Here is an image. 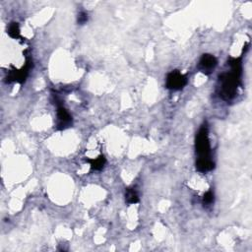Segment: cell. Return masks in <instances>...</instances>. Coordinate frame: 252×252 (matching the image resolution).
I'll use <instances>...</instances> for the list:
<instances>
[{"label":"cell","mask_w":252,"mask_h":252,"mask_svg":"<svg viewBox=\"0 0 252 252\" xmlns=\"http://www.w3.org/2000/svg\"><path fill=\"white\" fill-rule=\"evenodd\" d=\"M218 65V60L217 58L209 53L203 54L202 57L199 60L198 64V69L204 73L205 75H210Z\"/></svg>","instance_id":"6"},{"label":"cell","mask_w":252,"mask_h":252,"mask_svg":"<svg viewBox=\"0 0 252 252\" xmlns=\"http://www.w3.org/2000/svg\"><path fill=\"white\" fill-rule=\"evenodd\" d=\"M88 21V14L85 11H81L78 15V23L80 25H84Z\"/></svg>","instance_id":"11"},{"label":"cell","mask_w":252,"mask_h":252,"mask_svg":"<svg viewBox=\"0 0 252 252\" xmlns=\"http://www.w3.org/2000/svg\"><path fill=\"white\" fill-rule=\"evenodd\" d=\"M230 71L219 76V95L221 99L229 101L234 98L237 89L241 83L242 60L240 57H231L228 60Z\"/></svg>","instance_id":"1"},{"label":"cell","mask_w":252,"mask_h":252,"mask_svg":"<svg viewBox=\"0 0 252 252\" xmlns=\"http://www.w3.org/2000/svg\"><path fill=\"white\" fill-rule=\"evenodd\" d=\"M53 96H54V102L57 106L56 128L58 130H65V129L69 128L72 125V116L70 115L68 110L63 106V103L57 97V95L53 94Z\"/></svg>","instance_id":"3"},{"label":"cell","mask_w":252,"mask_h":252,"mask_svg":"<svg viewBox=\"0 0 252 252\" xmlns=\"http://www.w3.org/2000/svg\"><path fill=\"white\" fill-rule=\"evenodd\" d=\"M195 150L196 154L198 155L197 160H211V147H210V140H209V131L207 123H204L195 139Z\"/></svg>","instance_id":"2"},{"label":"cell","mask_w":252,"mask_h":252,"mask_svg":"<svg viewBox=\"0 0 252 252\" xmlns=\"http://www.w3.org/2000/svg\"><path fill=\"white\" fill-rule=\"evenodd\" d=\"M125 200L128 204H136L139 202V196L134 188H127L125 190Z\"/></svg>","instance_id":"8"},{"label":"cell","mask_w":252,"mask_h":252,"mask_svg":"<svg viewBox=\"0 0 252 252\" xmlns=\"http://www.w3.org/2000/svg\"><path fill=\"white\" fill-rule=\"evenodd\" d=\"M187 84V77L181 74L178 70L171 71L166 77V88L172 91H178L185 87Z\"/></svg>","instance_id":"5"},{"label":"cell","mask_w":252,"mask_h":252,"mask_svg":"<svg viewBox=\"0 0 252 252\" xmlns=\"http://www.w3.org/2000/svg\"><path fill=\"white\" fill-rule=\"evenodd\" d=\"M214 202V193L212 192V190H209L208 192H206V194L203 197V204L208 206L211 205Z\"/></svg>","instance_id":"10"},{"label":"cell","mask_w":252,"mask_h":252,"mask_svg":"<svg viewBox=\"0 0 252 252\" xmlns=\"http://www.w3.org/2000/svg\"><path fill=\"white\" fill-rule=\"evenodd\" d=\"M32 67V61L30 58H27L25 66H23L20 70L14 69L11 70L7 76V82H16V83H24L30 73V70Z\"/></svg>","instance_id":"4"},{"label":"cell","mask_w":252,"mask_h":252,"mask_svg":"<svg viewBox=\"0 0 252 252\" xmlns=\"http://www.w3.org/2000/svg\"><path fill=\"white\" fill-rule=\"evenodd\" d=\"M8 34L10 37L14 38V39H18V38H22L21 36V32H20V27L19 24L16 22H13L9 25L8 27Z\"/></svg>","instance_id":"9"},{"label":"cell","mask_w":252,"mask_h":252,"mask_svg":"<svg viewBox=\"0 0 252 252\" xmlns=\"http://www.w3.org/2000/svg\"><path fill=\"white\" fill-rule=\"evenodd\" d=\"M86 160L88 162H90V165H91V168L93 170H101L105 164V158L101 155L95 158H86Z\"/></svg>","instance_id":"7"}]
</instances>
